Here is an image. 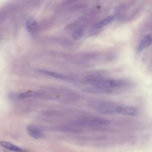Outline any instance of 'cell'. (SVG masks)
Masks as SVG:
<instances>
[{
  "label": "cell",
  "mask_w": 152,
  "mask_h": 152,
  "mask_svg": "<svg viewBox=\"0 0 152 152\" xmlns=\"http://www.w3.org/2000/svg\"><path fill=\"white\" fill-rule=\"evenodd\" d=\"M38 71L43 75L50 76V77H52L53 78H56L57 79H59V80H66V81L71 80V78H69V77H68L64 74L58 73V72H56L55 71H49V70L43 69H39Z\"/></svg>",
  "instance_id": "cell-7"
},
{
  "label": "cell",
  "mask_w": 152,
  "mask_h": 152,
  "mask_svg": "<svg viewBox=\"0 0 152 152\" xmlns=\"http://www.w3.org/2000/svg\"><path fill=\"white\" fill-rule=\"evenodd\" d=\"M151 36L150 34H147L145 35L140 42L139 44L138 45L137 47V50L138 52H141L144 49L147 48V47L150 46L151 44Z\"/></svg>",
  "instance_id": "cell-9"
},
{
  "label": "cell",
  "mask_w": 152,
  "mask_h": 152,
  "mask_svg": "<svg viewBox=\"0 0 152 152\" xmlns=\"http://www.w3.org/2000/svg\"><path fill=\"white\" fill-rule=\"evenodd\" d=\"M75 122L78 125L84 127H101L110 124L107 119L98 117H85L77 119Z\"/></svg>",
  "instance_id": "cell-3"
},
{
  "label": "cell",
  "mask_w": 152,
  "mask_h": 152,
  "mask_svg": "<svg viewBox=\"0 0 152 152\" xmlns=\"http://www.w3.org/2000/svg\"><path fill=\"white\" fill-rule=\"evenodd\" d=\"M115 17H116L115 15H110L106 17V18H103V20H100L97 23H96L95 25V28H100L109 24V23L112 22V21L115 18Z\"/></svg>",
  "instance_id": "cell-11"
},
{
  "label": "cell",
  "mask_w": 152,
  "mask_h": 152,
  "mask_svg": "<svg viewBox=\"0 0 152 152\" xmlns=\"http://www.w3.org/2000/svg\"><path fill=\"white\" fill-rule=\"evenodd\" d=\"M27 132L33 138L39 140L44 137L43 131L37 125L30 124L27 126Z\"/></svg>",
  "instance_id": "cell-5"
},
{
  "label": "cell",
  "mask_w": 152,
  "mask_h": 152,
  "mask_svg": "<svg viewBox=\"0 0 152 152\" xmlns=\"http://www.w3.org/2000/svg\"><path fill=\"white\" fill-rule=\"evenodd\" d=\"M131 83L125 79H110L99 75L96 81L92 86H100L112 88H119L121 87H128L131 85Z\"/></svg>",
  "instance_id": "cell-2"
},
{
  "label": "cell",
  "mask_w": 152,
  "mask_h": 152,
  "mask_svg": "<svg viewBox=\"0 0 152 152\" xmlns=\"http://www.w3.org/2000/svg\"><path fill=\"white\" fill-rule=\"evenodd\" d=\"M83 32H84L83 28L82 27H78L77 29H75V31L73 32L72 37L75 40H78L82 37L83 34Z\"/></svg>",
  "instance_id": "cell-12"
},
{
  "label": "cell",
  "mask_w": 152,
  "mask_h": 152,
  "mask_svg": "<svg viewBox=\"0 0 152 152\" xmlns=\"http://www.w3.org/2000/svg\"><path fill=\"white\" fill-rule=\"evenodd\" d=\"M84 91L91 94H110L118 91V88H112L100 86H91L85 87Z\"/></svg>",
  "instance_id": "cell-4"
},
{
  "label": "cell",
  "mask_w": 152,
  "mask_h": 152,
  "mask_svg": "<svg viewBox=\"0 0 152 152\" xmlns=\"http://www.w3.org/2000/svg\"><path fill=\"white\" fill-rule=\"evenodd\" d=\"M78 0H65V2H64V5H68V4H70L71 3H73L75 1H77Z\"/></svg>",
  "instance_id": "cell-13"
},
{
  "label": "cell",
  "mask_w": 152,
  "mask_h": 152,
  "mask_svg": "<svg viewBox=\"0 0 152 152\" xmlns=\"http://www.w3.org/2000/svg\"><path fill=\"white\" fill-rule=\"evenodd\" d=\"M90 107L96 112L104 115L119 114L125 116H136L138 109L132 106L117 104L103 100H94L90 102Z\"/></svg>",
  "instance_id": "cell-1"
},
{
  "label": "cell",
  "mask_w": 152,
  "mask_h": 152,
  "mask_svg": "<svg viewBox=\"0 0 152 152\" xmlns=\"http://www.w3.org/2000/svg\"><path fill=\"white\" fill-rule=\"evenodd\" d=\"M39 92L37 91H33V90H29L21 93H13L10 95V98L11 100H23L30 97H34L39 96Z\"/></svg>",
  "instance_id": "cell-6"
},
{
  "label": "cell",
  "mask_w": 152,
  "mask_h": 152,
  "mask_svg": "<svg viewBox=\"0 0 152 152\" xmlns=\"http://www.w3.org/2000/svg\"><path fill=\"white\" fill-rule=\"evenodd\" d=\"M26 28L30 33H34L37 31L38 24L33 17L28 18L26 22Z\"/></svg>",
  "instance_id": "cell-8"
},
{
  "label": "cell",
  "mask_w": 152,
  "mask_h": 152,
  "mask_svg": "<svg viewBox=\"0 0 152 152\" xmlns=\"http://www.w3.org/2000/svg\"><path fill=\"white\" fill-rule=\"evenodd\" d=\"M0 144L1 146L3 147L12 151L15 152H26V150L18 146H17L11 142L5 141H2L0 142Z\"/></svg>",
  "instance_id": "cell-10"
}]
</instances>
